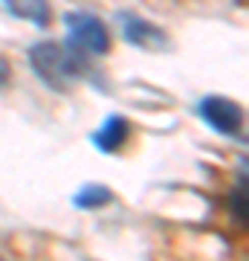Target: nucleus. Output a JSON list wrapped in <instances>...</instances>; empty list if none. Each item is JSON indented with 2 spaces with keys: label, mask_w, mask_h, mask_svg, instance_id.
I'll return each mask as SVG.
<instances>
[{
  "label": "nucleus",
  "mask_w": 249,
  "mask_h": 261,
  "mask_svg": "<svg viewBox=\"0 0 249 261\" xmlns=\"http://www.w3.org/2000/svg\"><path fill=\"white\" fill-rule=\"evenodd\" d=\"M29 67L49 90H70L87 64L81 53L70 44L38 41L29 47Z\"/></svg>",
  "instance_id": "1"
},
{
  "label": "nucleus",
  "mask_w": 249,
  "mask_h": 261,
  "mask_svg": "<svg viewBox=\"0 0 249 261\" xmlns=\"http://www.w3.org/2000/svg\"><path fill=\"white\" fill-rule=\"evenodd\" d=\"M64 23L70 29L67 44L75 47L81 56H107L110 53V32L102 18L90 12H67Z\"/></svg>",
  "instance_id": "2"
},
{
  "label": "nucleus",
  "mask_w": 249,
  "mask_h": 261,
  "mask_svg": "<svg viewBox=\"0 0 249 261\" xmlns=\"http://www.w3.org/2000/svg\"><path fill=\"white\" fill-rule=\"evenodd\" d=\"M197 113L209 128H214L223 137H238L243 128V108L226 96H206L197 105Z\"/></svg>",
  "instance_id": "3"
},
{
  "label": "nucleus",
  "mask_w": 249,
  "mask_h": 261,
  "mask_svg": "<svg viewBox=\"0 0 249 261\" xmlns=\"http://www.w3.org/2000/svg\"><path fill=\"white\" fill-rule=\"evenodd\" d=\"M122 20V35L128 44L139 49H151V53H159V49L168 47V35L157 23H151V20H142L136 15H119Z\"/></svg>",
  "instance_id": "4"
},
{
  "label": "nucleus",
  "mask_w": 249,
  "mask_h": 261,
  "mask_svg": "<svg viewBox=\"0 0 249 261\" xmlns=\"http://www.w3.org/2000/svg\"><path fill=\"white\" fill-rule=\"evenodd\" d=\"M128 134H130V128H128V119L125 116H107L104 119V125L96 134H93V145L99 151H104V154H116V151L128 142Z\"/></svg>",
  "instance_id": "5"
},
{
  "label": "nucleus",
  "mask_w": 249,
  "mask_h": 261,
  "mask_svg": "<svg viewBox=\"0 0 249 261\" xmlns=\"http://www.w3.org/2000/svg\"><path fill=\"white\" fill-rule=\"evenodd\" d=\"M6 3V9L20 20H29V23H35L38 29L49 27V20H52V12H49V0H3Z\"/></svg>",
  "instance_id": "6"
},
{
  "label": "nucleus",
  "mask_w": 249,
  "mask_h": 261,
  "mask_svg": "<svg viewBox=\"0 0 249 261\" xmlns=\"http://www.w3.org/2000/svg\"><path fill=\"white\" fill-rule=\"evenodd\" d=\"M110 200H113V192L107 186H102V183H87V186H81L73 197V203L78 206V209H102V206H107Z\"/></svg>",
  "instance_id": "7"
},
{
  "label": "nucleus",
  "mask_w": 249,
  "mask_h": 261,
  "mask_svg": "<svg viewBox=\"0 0 249 261\" xmlns=\"http://www.w3.org/2000/svg\"><path fill=\"white\" fill-rule=\"evenodd\" d=\"M9 79H12V64H9L3 56H0V90L9 84Z\"/></svg>",
  "instance_id": "8"
}]
</instances>
